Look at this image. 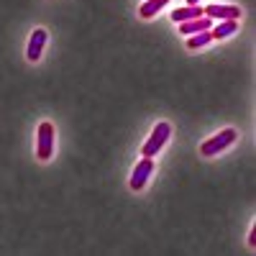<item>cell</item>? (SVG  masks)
<instances>
[{
  "mask_svg": "<svg viewBox=\"0 0 256 256\" xmlns=\"http://www.w3.org/2000/svg\"><path fill=\"white\" fill-rule=\"evenodd\" d=\"M212 26V18H192V20H184V24H180V31L184 36H192V34H200V31H210Z\"/></svg>",
  "mask_w": 256,
  "mask_h": 256,
  "instance_id": "7",
  "label": "cell"
},
{
  "mask_svg": "<svg viewBox=\"0 0 256 256\" xmlns=\"http://www.w3.org/2000/svg\"><path fill=\"white\" fill-rule=\"evenodd\" d=\"M236 31H238V20L230 18V20H220V24L210 31V36L212 38H226V36H233Z\"/></svg>",
  "mask_w": 256,
  "mask_h": 256,
  "instance_id": "9",
  "label": "cell"
},
{
  "mask_svg": "<svg viewBox=\"0 0 256 256\" xmlns=\"http://www.w3.org/2000/svg\"><path fill=\"white\" fill-rule=\"evenodd\" d=\"M166 3H169V0H146V3L138 8V13H141V18H154Z\"/></svg>",
  "mask_w": 256,
  "mask_h": 256,
  "instance_id": "10",
  "label": "cell"
},
{
  "mask_svg": "<svg viewBox=\"0 0 256 256\" xmlns=\"http://www.w3.org/2000/svg\"><path fill=\"white\" fill-rule=\"evenodd\" d=\"M212 41L210 31H200V34H192V38H187V49H200V46H208Z\"/></svg>",
  "mask_w": 256,
  "mask_h": 256,
  "instance_id": "11",
  "label": "cell"
},
{
  "mask_svg": "<svg viewBox=\"0 0 256 256\" xmlns=\"http://www.w3.org/2000/svg\"><path fill=\"white\" fill-rule=\"evenodd\" d=\"M152 172H154V159L152 156H144L138 164H136V169H134V174H131V190H144L146 187V182H148V177H152Z\"/></svg>",
  "mask_w": 256,
  "mask_h": 256,
  "instance_id": "4",
  "label": "cell"
},
{
  "mask_svg": "<svg viewBox=\"0 0 256 256\" xmlns=\"http://www.w3.org/2000/svg\"><path fill=\"white\" fill-rule=\"evenodd\" d=\"M44 44H46V31L44 28H36L28 38V49H26V59L28 62H38L41 59V52H44Z\"/></svg>",
  "mask_w": 256,
  "mask_h": 256,
  "instance_id": "6",
  "label": "cell"
},
{
  "mask_svg": "<svg viewBox=\"0 0 256 256\" xmlns=\"http://www.w3.org/2000/svg\"><path fill=\"white\" fill-rule=\"evenodd\" d=\"M200 16H202V6H184V8L172 10V20H174V24H184V20L200 18Z\"/></svg>",
  "mask_w": 256,
  "mask_h": 256,
  "instance_id": "8",
  "label": "cell"
},
{
  "mask_svg": "<svg viewBox=\"0 0 256 256\" xmlns=\"http://www.w3.org/2000/svg\"><path fill=\"white\" fill-rule=\"evenodd\" d=\"M236 138H238V134L233 131V128H226V131H220L218 136L208 138V141L200 146V154H202V156H216V154H220V152H223V148H228Z\"/></svg>",
  "mask_w": 256,
  "mask_h": 256,
  "instance_id": "2",
  "label": "cell"
},
{
  "mask_svg": "<svg viewBox=\"0 0 256 256\" xmlns=\"http://www.w3.org/2000/svg\"><path fill=\"white\" fill-rule=\"evenodd\" d=\"M248 244H251V246H256V230H251V236H248Z\"/></svg>",
  "mask_w": 256,
  "mask_h": 256,
  "instance_id": "12",
  "label": "cell"
},
{
  "mask_svg": "<svg viewBox=\"0 0 256 256\" xmlns=\"http://www.w3.org/2000/svg\"><path fill=\"white\" fill-rule=\"evenodd\" d=\"M52 154H54V126L49 120H44L36 134V156H38V162H49Z\"/></svg>",
  "mask_w": 256,
  "mask_h": 256,
  "instance_id": "1",
  "label": "cell"
},
{
  "mask_svg": "<svg viewBox=\"0 0 256 256\" xmlns=\"http://www.w3.org/2000/svg\"><path fill=\"white\" fill-rule=\"evenodd\" d=\"M169 134H172V128H169V123H166V120H159V123L154 126L152 136H148V141L144 144L141 154H144V156H154V154H159V148L166 144Z\"/></svg>",
  "mask_w": 256,
  "mask_h": 256,
  "instance_id": "3",
  "label": "cell"
},
{
  "mask_svg": "<svg viewBox=\"0 0 256 256\" xmlns=\"http://www.w3.org/2000/svg\"><path fill=\"white\" fill-rule=\"evenodd\" d=\"M202 16L208 18H218V20H238L241 18V8L238 6H208L202 8Z\"/></svg>",
  "mask_w": 256,
  "mask_h": 256,
  "instance_id": "5",
  "label": "cell"
},
{
  "mask_svg": "<svg viewBox=\"0 0 256 256\" xmlns=\"http://www.w3.org/2000/svg\"><path fill=\"white\" fill-rule=\"evenodd\" d=\"M187 6H200V0H187Z\"/></svg>",
  "mask_w": 256,
  "mask_h": 256,
  "instance_id": "13",
  "label": "cell"
}]
</instances>
